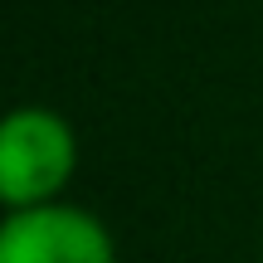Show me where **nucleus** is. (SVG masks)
Masks as SVG:
<instances>
[{
    "mask_svg": "<svg viewBox=\"0 0 263 263\" xmlns=\"http://www.w3.org/2000/svg\"><path fill=\"white\" fill-rule=\"evenodd\" d=\"M0 263H112V239L88 210L34 205L0 224Z\"/></svg>",
    "mask_w": 263,
    "mask_h": 263,
    "instance_id": "2",
    "label": "nucleus"
},
{
    "mask_svg": "<svg viewBox=\"0 0 263 263\" xmlns=\"http://www.w3.org/2000/svg\"><path fill=\"white\" fill-rule=\"evenodd\" d=\"M73 171V132L49 107H15L0 117V200L34 210Z\"/></svg>",
    "mask_w": 263,
    "mask_h": 263,
    "instance_id": "1",
    "label": "nucleus"
}]
</instances>
